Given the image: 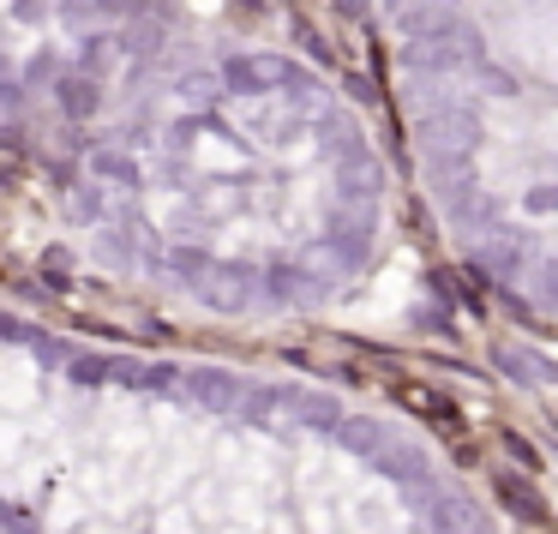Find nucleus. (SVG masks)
<instances>
[{"instance_id":"f257e3e1","label":"nucleus","mask_w":558,"mask_h":534,"mask_svg":"<svg viewBox=\"0 0 558 534\" xmlns=\"http://www.w3.org/2000/svg\"><path fill=\"white\" fill-rule=\"evenodd\" d=\"M193 397L210 402V409H234V402H241V390H234L229 373H193Z\"/></svg>"},{"instance_id":"f03ea898","label":"nucleus","mask_w":558,"mask_h":534,"mask_svg":"<svg viewBox=\"0 0 558 534\" xmlns=\"http://www.w3.org/2000/svg\"><path fill=\"white\" fill-rule=\"evenodd\" d=\"M402 402H414V409H426V414H438V426H450V433H457V409H450L445 397H433V390H421V385H402Z\"/></svg>"},{"instance_id":"7ed1b4c3","label":"nucleus","mask_w":558,"mask_h":534,"mask_svg":"<svg viewBox=\"0 0 558 534\" xmlns=\"http://www.w3.org/2000/svg\"><path fill=\"white\" fill-rule=\"evenodd\" d=\"M498 498H505V505L517 510V517H529V522L541 517V498H534L522 481H510V474H498Z\"/></svg>"},{"instance_id":"20e7f679","label":"nucleus","mask_w":558,"mask_h":534,"mask_svg":"<svg viewBox=\"0 0 558 534\" xmlns=\"http://www.w3.org/2000/svg\"><path fill=\"white\" fill-rule=\"evenodd\" d=\"M289 409L313 414V426H337V421H342V414H337V402H330V397H289Z\"/></svg>"},{"instance_id":"39448f33","label":"nucleus","mask_w":558,"mask_h":534,"mask_svg":"<svg viewBox=\"0 0 558 534\" xmlns=\"http://www.w3.org/2000/svg\"><path fill=\"white\" fill-rule=\"evenodd\" d=\"M438 529H445V534H469V510H462L457 498H445V505H438Z\"/></svg>"},{"instance_id":"423d86ee","label":"nucleus","mask_w":558,"mask_h":534,"mask_svg":"<svg viewBox=\"0 0 558 534\" xmlns=\"http://www.w3.org/2000/svg\"><path fill=\"white\" fill-rule=\"evenodd\" d=\"M337 433H342V445H349V450H373L378 445L373 426H354V421H337Z\"/></svg>"},{"instance_id":"0eeeda50","label":"nucleus","mask_w":558,"mask_h":534,"mask_svg":"<svg viewBox=\"0 0 558 534\" xmlns=\"http://www.w3.org/2000/svg\"><path fill=\"white\" fill-rule=\"evenodd\" d=\"M546 277H553V282H546V294H553V301H558V265H553V270H546Z\"/></svg>"}]
</instances>
